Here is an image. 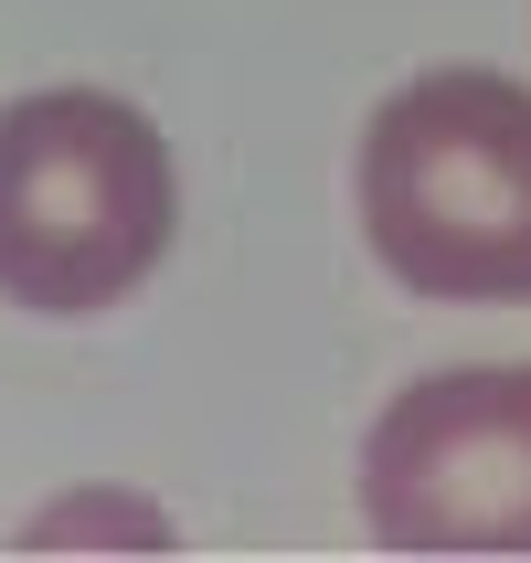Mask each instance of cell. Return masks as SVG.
<instances>
[{"instance_id":"7a4b0ae2","label":"cell","mask_w":531,"mask_h":563,"mask_svg":"<svg viewBox=\"0 0 531 563\" xmlns=\"http://www.w3.org/2000/svg\"><path fill=\"white\" fill-rule=\"evenodd\" d=\"M181 181L128 96L43 86L0 107V298L32 319H96L170 255Z\"/></svg>"},{"instance_id":"6da1fadb","label":"cell","mask_w":531,"mask_h":563,"mask_svg":"<svg viewBox=\"0 0 531 563\" xmlns=\"http://www.w3.org/2000/svg\"><path fill=\"white\" fill-rule=\"evenodd\" d=\"M362 234L414 298H531V86L446 64L383 96L362 139Z\"/></svg>"},{"instance_id":"3957f363","label":"cell","mask_w":531,"mask_h":563,"mask_svg":"<svg viewBox=\"0 0 531 563\" xmlns=\"http://www.w3.org/2000/svg\"><path fill=\"white\" fill-rule=\"evenodd\" d=\"M362 521L394 553H531V362L405 383L362 446Z\"/></svg>"},{"instance_id":"277c9868","label":"cell","mask_w":531,"mask_h":563,"mask_svg":"<svg viewBox=\"0 0 531 563\" xmlns=\"http://www.w3.org/2000/svg\"><path fill=\"white\" fill-rule=\"evenodd\" d=\"M64 532H139V542H159V510H118V500H86V510H43V521H32V542H64Z\"/></svg>"}]
</instances>
